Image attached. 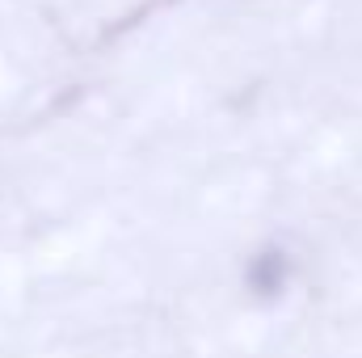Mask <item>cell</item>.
I'll use <instances>...</instances> for the list:
<instances>
[{
    "label": "cell",
    "instance_id": "cell-1",
    "mask_svg": "<svg viewBox=\"0 0 362 358\" xmlns=\"http://www.w3.org/2000/svg\"><path fill=\"white\" fill-rule=\"evenodd\" d=\"M295 282V253L286 245H262L245 262V291L253 299H282Z\"/></svg>",
    "mask_w": 362,
    "mask_h": 358
}]
</instances>
